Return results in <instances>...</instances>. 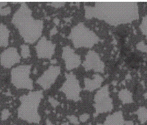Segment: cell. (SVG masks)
Instances as JSON below:
<instances>
[{
    "label": "cell",
    "instance_id": "obj_1",
    "mask_svg": "<svg viewBox=\"0 0 147 125\" xmlns=\"http://www.w3.org/2000/svg\"><path fill=\"white\" fill-rule=\"evenodd\" d=\"M84 7L86 19L96 18L111 26L131 23L139 18L136 1H97L94 6L84 5Z\"/></svg>",
    "mask_w": 147,
    "mask_h": 125
},
{
    "label": "cell",
    "instance_id": "obj_2",
    "mask_svg": "<svg viewBox=\"0 0 147 125\" xmlns=\"http://www.w3.org/2000/svg\"><path fill=\"white\" fill-rule=\"evenodd\" d=\"M32 11L25 2H20V6L13 14L11 23L17 29L24 42L34 44L40 38L44 28V22L33 17Z\"/></svg>",
    "mask_w": 147,
    "mask_h": 125
},
{
    "label": "cell",
    "instance_id": "obj_3",
    "mask_svg": "<svg viewBox=\"0 0 147 125\" xmlns=\"http://www.w3.org/2000/svg\"><path fill=\"white\" fill-rule=\"evenodd\" d=\"M44 98L43 90H31L19 97L17 116L22 121L31 124H40L41 120L39 109Z\"/></svg>",
    "mask_w": 147,
    "mask_h": 125
},
{
    "label": "cell",
    "instance_id": "obj_4",
    "mask_svg": "<svg viewBox=\"0 0 147 125\" xmlns=\"http://www.w3.org/2000/svg\"><path fill=\"white\" fill-rule=\"evenodd\" d=\"M68 37L76 49L83 47L91 49L100 42V38L95 32L82 22L72 27Z\"/></svg>",
    "mask_w": 147,
    "mask_h": 125
},
{
    "label": "cell",
    "instance_id": "obj_5",
    "mask_svg": "<svg viewBox=\"0 0 147 125\" xmlns=\"http://www.w3.org/2000/svg\"><path fill=\"white\" fill-rule=\"evenodd\" d=\"M31 64H21L11 69L10 81L14 87L19 90H33L34 82L30 77Z\"/></svg>",
    "mask_w": 147,
    "mask_h": 125
},
{
    "label": "cell",
    "instance_id": "obj_6",
    "mask_svg": "<svg viewBox=\"0 0 147 125\" xmlns=\"http://www.w3.org/2000/svg\"><path fill=\"white\" fill-rule=\"evenodd\" d=\"M94 116L112 112L114 109L113 100L110 96L109 85L103 86L97 91L94 98Z\"/></svg>",
    "mask_w": 147,
    "mask_h": 125
},
{
    "label": "cell",
    "instance_id": "obj_7",
    "mask_svg": "<svg viewBox=\"0 0 147 125\" xmlns=\"http://www.w3.org/2000/svg\"><path fill=\"white\" fill-rule=\"evenodd\" d=\"M65 80L59 91L64 94L67 100L78 102L81 100L82 88L80 82L73 72L65 74Z\"/></svg>",
    "mask_w": 147,
    "mask_h": 125
},
{
    "label": "cell",
    "instance_id": "obj_8",
    "mask_svg": "<svg viewBox=\"0 0 147 125\" xmlns=\"http://www.w3.org/2000/svg\"><path fill=\"white\" fill-rule=\"evenodd\" d=\"M61 73L60 66H51L37 79L36 83L44 90L51 88Z\"/></svg>",
    "mask_w": 147,
    "mask_h": 125
},
{
    "label": "cell",
    "instance_id": "obj_9",
    "mask_svg": "<svg viewBox=\"0 0 147 125\" xmlns=\"http://www.w3.org/2000/svg\"><path fill=\"white\" fill-rule=\"evenodd\" d=\"M85 71L93 70L94 72L104 73L105 64L98 53L94 50H90L85 56V59L82 63Z\"/></svg>",
    "mask_w": 147,
    "mask_h": 125
},
{
    "label": "cell",
    "instance_id": "obj_10",
    "mask_svg": "<svg viewBox=\"0 0 147 125\" xmlns=\"http://www.w3.org/2000/svg\"><path fill=\"white\" fill-rule=\"evenodd\" d=\"M21 56L17 48L14 47H7L0 54V64L4 68L11 69L14 66L20 62Z\"/></svg>",
    "mask_w": 147,
    "mask_h": 125
},
{
    "label": "cell",
    "instance_id": "obj_11",
    "mask_svg": "<svg viewBox=\"0 0 147 125\" xmlns=\"http://www.w3.org/2000/svg\"><path fill=\"white\" fill-rule=\"evenodd\" d=\"M56 45L48 39L45 36H42L35 46L37 56L38 59H51L55 52Z\"/></svg>",
    "mask_w": 147,
    "mask_h": 125
},
{
    "label": "cell",
    "instance_id": "obj_12",
    "mask_svg": "<svg viewBox=\"0 0 147 125\" xmlns=\"http://www.w3.org/2000/svg\"><path fill=\"white\" fill-rule=\"evenodd\" d=\"M62 57L64 60L65 68L68 71L78 68L81 64L80 55L76 53L69 45L62 48Z\"/></svg>",
    "mask_w": 147,
    "mask_h": 125
},
{
    "label": "cell",
    "instance_id": "obj_13",
    "mask_svg": "<svg viewBox=\"0 0 147 125\" xmlns=\"http://www.w3.org/2000/svg\"><path fill=\"white\" fill-rule=\"evenodd\" d=\"M92 79L85 78L84 79V90L89 92H92L99 89L102 86L104 79L100 74H95Z\"/></svg>",
    "mask_w": 147,
    "mask_h": 125
},
{
    "label": "cell",
    "instance_id": "obj_14",
    "mask_svg": "<svg viewBox=\"0 0 147 125\" xmlns=\"http://www.w3.org/2000/svg\"><path fill=\"white\" fill-rule=\"evenodd\" d=\"M125 122L123 113L121 110H117L108 115L103 123L96 125H125Z\"/></svg>",
    "mask_w": 147,
    "mask_h": 125
},
{
    "label": "cell",
    "instance_id": "obj_15",
    "mask_svg": "<svg viewBox=\"0 0 147 125\" xmlns=\"http://www.w3.org/2000/svg\"><path fill=\"white\" fill-rule=\"evenodd\" d=\"M10 31L7 25L0 23V47H7L9 43Z\"/></svg>",
    "mask_w": 147,
    "mask_h": 125
},
{
    "label": "cell",
    "instance_id": "obj_16",
    "mask_svg": "<svg viewBox=\"0 0 147 125\" xmlns=\"http://www.w3.org/2000/svg\"><path fill=\"white\" fill-rule=\"evenodd\" d=\"M118 98L123 104H131L134 102L132 93L127 88L122 89L119 91Z\"/></svg>",
    "mask_w": 147,
    "mask_h": 125
},
{
    "label": "cell",
    "instance_id": "obj_17",
    "mask_svg": "<svg viewBox=\"0 0 147 125\" xmlns=\"http://www.w3.org/2000/svg\"><path fill=\"white\" fill-rule=\"evenodd\" d=\"M136 116L139 123L142 125L147 122V108L145 106H139L136 110Z\"/></svg>",
    "mask_w": 147,
    "mask_h": 125
},
{
    "label": "cell",
    "instance_id": "obj_18",
    "mask_svg": "<svg viewBox=\"0 0 147 125\" xmlns=\"http://www.w3.org/2000/svg\"><path fill=\"white\" fill-rule=\"evenodd\" d=\"M21 56L23 59H28L30 57V47L28 44H23L20 45Z\"/></svg>",
    "mask_w": 147,
    "mask_h": 125
},
{
    "label": "cell",
    "instance_id": "obj_19",
    "mask_svg": "<svg viewBox=\"0 0 147 125\" xmlns=\"http://www.w3.org/2000/svg\"><path fill=\"white\" fill-rule=\"evenodd\" d=\"M139 27L142 33L147 38V15L144 16L143 17Z\"/></svg>",
    "mask_w": 147,
    "mask_h": 125
},
{
    "label": "cell",
    "instance_id": "obj_20",
    "mask_svg": "<svg viewBox=\"0 0 147 125\" xmlns=\"http://www.w3.org/2000/svg\"><path fill=\"white\" fill-rule=\"evenodd\" d=\"M137 49L141 52L147 53V45L144 41H140L136 45Z\"/></svg>",
    "mask_w": 147,
    "mask_h": 125
},
{
    "label": "cell",
    "instance_id": "obj_21",
    "mask_svg": "<svg viewBox=\"0 0 147 125\" xmlns=\"http://www.w3.org/2000/svg\"><path fill=\"white\" fill-rule=\"evenodd\" d=\"M11 13V8L9 6L0 8V15L1 16H6Z\"/></svg>",
    "mask_w": 147,
    "mask_h": 125
},
{
    "label": "cell",
    "instance_id": "obj_22",
    "mask_svg": "<svg viewBox=\"0 0 147 125\" xmlns=\"http://www.w3.org/2000/svg\"><path fill=\"white\" fill-rule=\"evenodd\" d=\"M10 112L8 109H4L1 113V119L2 121H6L10 116Z\"/></svg>",
    "mask_w": 147,
    "mask_h": 125
},
{
    "label": "cell",
    "instance_id": "obj_23",
    "mask_svg": "<svg viewBox=\"0 0 147 125\" xmlns=\"http://www.w3.org/2000/svg\"><path fill=\"white\" fill-rule=\"evenodd\" d=\"M90 114H88V113H85L81 114L79 117V122H83V123L86 122L88 121V120L90 119Z\"/></svg>",
    "mask_w": 147,
    "mask_h": 125
},
{
    "label": "cell",
    "instance_id": "obj_24",
    "mask_svg": "<svg viewBox=\"0 0 147 125\" xmlns=\"http://www.w3.org/2000/svg\"><path fill=\"white\" fill-rule=\"evenodd\" d=\"M67 118L68 119L69 121H70L71 122V123H73V124L74 125H78L79 124V121L77 118V117L74 116H69L67 117Z\"/></svg>",
    "mask_w": 147,
    "mask_h": 125
},
{
    "label": "cell",
    "instance_id": "obj_25",
    "mask_svg": "<svg viewBox=\"0 0 147 125\" xmlns=\"http://www.w3.org/2000/svg\"><path fill=\"white\" fill-rule=\"evenodd\" d=\"M65 4V2H52L51 3L52 6L55 7L56 8H58V7L64 6Z\"/></svg>",
    "mask_w": 147,
    "mask_h": 125
},
{
    "label": "cell",
    "instance_id": "obj_26",
    "mask_svg": "<svg viewBox=\"0 0 147 125\" xmlns=\"http://www.w3.org/2000/svg\"><path fill=\"white\" fill-rule=\"evenodd\" d=\"M57 27H53L51 29V30L50 31V36L51 37V36L55 35V34H57Z\"/></svg>",
    "mask_w": 147,
    "mask_h": 125
},
{
    "label": "cell",
    "instance_id": "obj_27",
    "mask_svg": "<svg viewBox=\"0 0 147 125\" xmlns=\"http://www.w3.org/2000/svg\"><path fill=\"white\" fill-rule=\"evenodd\" d=\"M7 4V2H0V8L3 7Z\"/></svg>",
    "mask_w": 147,
    "mask_h": 125
},
{
    "label": "cell",
    "instance_id": "obj_28",
    "mask_svg": "<svg viewBox=\"0 0 147 125\" xmlns=\"http://www.w3.org/2000/svg\"><path fill=\"white\" fill-rule=\"evenodd\" d=\"M45 125H54L52 122H51V121H50L49 120H47V122H46V124H45Z\"/></svg>",
    "mask_w": 147,
    "mask_h": 125
}]
</instances>
